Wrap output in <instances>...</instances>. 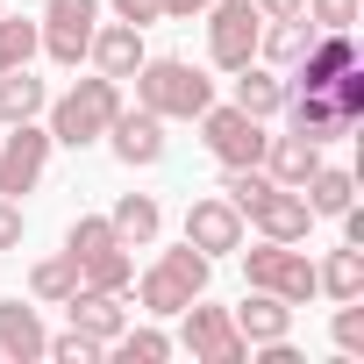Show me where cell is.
<instances>
[{
  "label": "cell",
  "mask_w": 364,
  "mask_h": 364,
  "mask_svg": "<svg viewBox=\"0 0 364 364\" xmlns=\"http://www.w3.org/2000/svg\"><path fill=\"white\" fill-rule=\"evenodd\" d=\"M193 122H200V136H208V150H215V164H222V171H229V164H257V157H264V122H257V114H243L236 100H229V107H222V100H208Z\"/></svg>",
  "instance_id": "cell-6"
},
{
  "label": "cell",
  "mask_w": 364,
  "mask_h": 364,
  "mask_svg": "<svg viewBox=\"0 0 364 364\" xmlns=\"http://www.w3.org/2000/svg\"><path fill=\"white\" fill-rule=\"evenodd\" d=\"M65 314H72V328H79V336H93L100 350L129 328V300H122V293H100V286H79V293L65 300Z\"/></svg>",
  "instance_id": "cell-13"
},
{
  "label": "cell",
  "mask_w": 364,
  "mask_h": 364,
  "mask_svg": "<svg viewBox=\"0 0 364 364\" xmlns=\"http://www.w3.org/2000/svg\"><path fill=\"white\" fill-rule=\"evenodd\" d=\"M236 79V107L243 114H257V122H272L279 107H286V72H272L264 58H250L243 72H229Z\"/></svg>",
  "instance_id": "cell-16"
},
{
  "label": "cell",
  "mask_w": 364,
  "mask_h": 364,
  "mask_svg": "<svg viewBox=\"0 0 364 364\" xmlns=\"http://www.w3.org/2000/svg\"><path fill=\"white\" fill-rule=\"evenodd\" d=\"M328 336H336V350H343V357H357V350H364V307H357V300H336Z\"/></svg>",
  "instance_id": "cell-30"
},
{
  "label": "cell",
  "mask_w": 364,
  "mask_h": 364,
  "mask_svg": "<svg viewBox=\"0 0 364 364\" xmlns=\"http://www.w3.org/2000/svg\"><path fill=\"white\" fill-rule=\"evenodd\" d=\"M43 79L29 72V65H15V72H0V122H36L43 114Z\"/></svg>",
  "instance_id": "cell-21"
},
{
  "label": "cell",
  "mask_w": 364,
  "mask_h": 364,
  "mask_svg": "<svg viewBox=\"0 0 364 364\" xmlns=\"http://www.w3.org/2000/svg\"><path fill=\"white\" fill-rule=\"evenodd\" d=\"M107 150H114L129 171L164 164V114H150V107H129V100H122V114L107 122Z\"/></svg>",
  "instance_id": "cell-8"
},
{
  "label": "cell",
  "mask_w": 364,
  "mask_h": 364,
  "mask_svg": "<svg viewBox=\"0 0 364 364\" xmlns=\"http://www.w3.org/2000/svg\"><path fill=\"white\" fill-rule=\"evenodd\" d=\"M143 58H150V50H143V29H136V22H100V29H93V43H86V65H93V72H107V79H122V86L136 79V65H143Z\"/></svg>",
  "instance_id": "cell-12"
},
{
  "label": "cell",
  "mask_w": 364,
  "mask_h": 364,
  "mask_svg": "<svg viewBox=\"0 0 364 364\" xmlns=\"http://www.w3.org/2000/svg\"><path fill=\"white\" fill-rule=\"evenodd\" d=\"M286 129L293 136H307V143H336V136H350L357 122H343L336 114V100H328V86H286Z\"/></svg>",
  "instance_id": "cell-11"
},
{
  "label": "cell",
  "mask_w": 364,
  "mask_h": 364,
  "mask_svg": "<svg viewBox=\"0 0 364 364\" xmlns=\"http://www.w3.org/2000/svg\"><path fill=\"white\" fill-rule=\"evenodd\" d=\"M114 22H136V29H150V22H164V0H114Z\"/></svg>",
  "instance_id": "cell-34"
},
{
  "label": "cell",
  "mask_w": 364,
  "mask_h": 364,
  "mask_svg": "<svg viewBox=\"0 0 364 364\" xmlns=\"http://www.w3.org/2000/svg\"><path fill=\"white\" fill-rule=\"evenodd\" d=\"M107 243H122V236H114V222H107V215H79V222H72V229H65V250H72V257H79V264H86V257H93V250H107Z\"/></svg>",
  "instance_id": "cell-29"
},
{
  "label": "cell",
  "mask_w": 364,
  "mask_h": 364,
  "mask_svg": "<svg viewBox=\"0 0 364 364\" xmlns=\"http://www.w3.org/2000/svg\"><path fill=\"white\" fill-rule=\"evenodd\" d=\"M157 264H164V272H171L178 286H186V293H208V279H215V257H208V250H193V243H178V250H164Z\"/></svg>",
  "instance_id": "cell-28"
},
{
  "label": "cell",
  "mask_w": 364,
  "mask_h": 364,
  "mask_svg": "<svg viewBox=\"0 0 364 364\" xmlns=\"http://www.w3.org/2000/svg\"><path fill=\"white\" fill-rule=\"evenodd\" d=\"M43 50V29L36 22H22V15H8L0 8V72H15V65H29Z\"/></svg>",
  "instance_id": "cell-25"
},
{
  "label": "cell",
  "mask_w": 364,
  "mask_h": 364,
  "mask_svg": "<svg viewBox=\"0 0 364 364\" xmlns=\"http://www.w3.org/2000/svg\"><path fill=\"white\" fill-rule=\"evenodd\" d=\"M171 321H178V350H193L200 364H250V343L236 336L229 307H208V293H193Z\"/></svg>",
  "instance_id": "cell-3"
},
{
  "label": "cell",
  "mask_w": 364,
  "mask_h": 364,
  "mask_svg": "<svg viewBox=\"0 0 364 364\" xmlns=\"http://www.w3.org/2000/svg\"><path fill=\"white\" fill-rule=\"evenodd\" d=\"M22 200H8V193H0V250H22Z\"/></svg>",
  "instance_id": "cell-33"
},
{
  "label": "cell",
  "mask_w": 364,
  "mask_h": 364,
  "mask_svg": "<svg viewBox=\"0 0 364 364\" xmlns=\"http://www.w3.org/2000/svg\"><path fill=\"white\" fill-rule=\"evenodd\" d=\"M43 357H58V364H93V357H107L93 336H79V328H65V336H50L43 343Z\"/></svg>",
  "instance_id": "cell-31"
},
{
  "label": "cell",
  "mask_w": 364,
  "mask_h": 364,
  "mask_svg": "<svg viewBox=\"0 0 364 364\" xmlns=\"http://www.w3.org/2000/svg\"><path fill=\"white\" fill-rule=\"evenodd\" d=\"M243 222H257V236H272V243H307V229H314V208L300 200V186H272L250 200V215Z\"/></svg>",
  "instance_id": "cell-9"
},
{
  "label": "cell",
  "mask_w": 364,
  "mask_h": 364,
  "mask_svg": "<svg viewBox=\"0 0 364 364\" xmlns=\"http://www.w3.org/2000/svg\"><path fill=\"white\" fill-rule=\"evenodd\" d=\"M43 58L50 65H65V72H79L86 65V43H93V29H100V0H43Z\"/></svg>",
  "instance_id": "cell-4"
},
{
  "label": "cell",
  "mask_w": 364,
  "mask_h": 364,
  "mask_svg": "<svg viewBox=\"0 0 364 364\" xmlns=\"http://www.w3.org/2000/svg\"><path fill=\"white\" fill-rule=\"evenodd\" d=\"M50 150H58V143H50L43 122H8V136H0V193H8V200L36 193V178H43Z\"/></svg>",
  "instance_id": "cell-7"
},
{
  "label": "cell",
  "mask_w": 364,
  "mask_h": 364,
  "mask_svg": "<svg viewBox=\"0 0 364 364\" xmlns=\"http://www.w3.org/2000/svg\"><path fill=\"white\" fill-rule=\"evenodd\" d=\"M29 293H36L43 307H65V300L79 293V257H72V250H58V257H36V264H29Z\"/></svg>",
  "instance_id": "cell-19"
},
{
  "label": "cell",
  "mask_w": 364,
  "mask_h": 364,
  "mask_svg": "<svg viewBox=\"0 0 364 364\" xmlns=\"http://www.w3.org/2000/svg\"><path fill=\"white\" fill-rule=\"evenodd\" d=\"M243 215L229 208V193H200L193 208H186V243L193 250H208V257H229V250H243Z\"/></svg>",
  "instance_id": "cell-10"
},
{
  "label": "cell",
  "mask_w": 364,
  "mask_h": 364,
  "mask_svg": "<svg viewBox=\"0 0 364 364\" xmlns=\"http://www.w3.org/2000/svg\"><path fill=\"white\" fill-rule=\"evenodd\" d=\"M272 178H279V186H307V171L321 164V143H307V136H264V157H257Z\"/></svg>",
  "instance_id": "cell-17"
},
{
  "label": "cell",
  "mask_w": 364,
  "mask_h": 364,
  "mask_svg": "<svg viewBox=\"0 0 364 364\" xmlns=\"http://www.w3.org/2000/svg\"><path fill=\"white\" fill-rule=\"evenodd\" d=\"M257 29H264V15L250 0H215L208 8V65L215 72H243L257 58Z\"/></svg>",
  "instance_id": "cell-5"
},
{
  "label": "cell",
  "mask_w": 364,
  "mask_h": 364,
  "mask_svg": "<svg viewBox=\"0 0 364 364\" xmlns=\"http://www.w3.org/2000/svg\"><path fill=\"white\" fill-rule=\"evenodd\" d=\"M107 350H114V357H129V364H164V357H171L178 343H171L164 328H122V336H114Z\"/></svg>",
  "instance_id": "cell-27"
},
{
  "label": "cell",
  "mask_w": 364,
  "mask_h": 364,
  "mask_svg": "<svg viewBox=\"0 0 364 364\" xmlns=\"http://www.w3.org/2000/svg\"><path fill=\"white\" fill-rule=\"evenodd\" d=\"M314 29H357V0H307L300 8Z\"/></svg>",
  "instance_id": "cell-32"
},
{
  "label": "cell",
  "mask_w": 364,
  "mask_h": 364,
  "mask_svg": "<svg viewBox=\"0 0 364 364\" xmlns=\"http://www.w3.org/2000/svg\"><path fill=\"white\" fill-rule=\"evenodd\" d=\"M286 250H293V243H272V236H264V243H250V250H243V279H250L257 293H279V272H286Z\"/></svg>",
  "instance_id": "cell-26"
},
{
  "label": "cell",
  "mask_w": 364,
  "mask_h": 364,
  "mask_svg": "<svg viewBox=\"0 0 364 364\" xmlns=\"http://www.w3.org/2000/svg\"><path fill=\"white\" fill-rule=\"evenodd\" d=\"M314 293H328V300H364V250H357V243L328 250V257L314 264Z\"/></svg>",
  "instance_id": "cell-18"
},
{
  "label": "cell",
  "mask_w": 364,
  "mask_h": 364,
  "mask_svg": "<svg viewBox=\"0 0 364 364\" xmlns=\"http://www.w3.org/2000/svg\"><path fill=\"white\" fill-rule=\"evenodd\" d=\"M300 200L314 208V222H321V215H343V208L357 200V178L336 171V164H314V171H307V186H300Z\"/></svg>",
  "instance_id": "cell-20"
},
{
  "label": "cell",
  "mask_w": 364,
  "mask_h": 364,
  "mask_svg": "<svg viewBox=\"0 0 364 364\" xmlns=\"http://www.w3.org/2000/svg\"><path fill=\"white\" fill-rule=\"evenodd\" d=\"M43 343H50V328L36 321V307L0 300V357H8V364H36V357H43Z\"/></svg>",
  "instance_id": "cell-15"
},
{
  "label": "cell",
  "mask_w": 364,
  "mask_h": 364,
  "mask_svg": "<svg viewBox=\"0 0 364 364\" xmlns=\"http://www.w3.org/2000/svg\"><path fill=\"white\" fill-rule=\"evenodd\" d=\"M107 222H114V236H122L129 250H136V243H157V229H164V215H157V200H150V193H122Z\"/></svg>",
  "instance_id": "cell-23"
},
{
  "label": "cell",
  "mask_w": 364,
  "mask_h": 364,
  "mask_svg": "<svg viewBox=\"0 0 364 364\" xmlns=\"http://www.w3.org/2000/svg\"><path fill=\"white\" fill-rule=\"evenodd\" d=\"M215 0H164V22H193V15H208Z\"/></svg>",
  "instance_id": "cell-35"
},
{
  "label": "cell",
  "mask_w": 364,
  "mask_h": 364,
  "mask_svg": "<svg viewBox=\"0 0 364 364\" xmlns=\"http://www.w3.org/2000/svg\"><path fill=\"white\" fill-rule=\"evenodd\" d=\"M43 129H50V143H65V150H86V143H100L107 136V122L122 114V79H107V72H93V79H79L72 93H58V100H43Z\"/></svg>",
  "instance_id": "cell-1"
},
{
  "label": "cell",
  "mask_w": 364,
  "mask_h": 364,
  "mask_svg": "<svg viewBox=\"0 0 364 364\" xmlns=\"http://www.w3.org/2000/svg\"><path fill=\"white\" fill-rule=\"evenodd\" d=\"M229 321H236V336H243L250 350H264V343H286V336H293V307H286L279 293H257V286H250V300H243V307H229Z\"/></svg>",
  "instance_id": "cell-14"
},
{
  "label": "cell",
  "mask_w": 364,
  "mask_h": 364,
  "mask_svg": "<svg viewBox=\"0 0 364 364\" xmlns=\"http://www.w3.org/2000/svg\"><path fill=\"white\" fill-rule=\"evenodd\" d=\"M129 279H136L129 243H107V250H93V257L79 264V286H100V293H129Z\"/></svg>",
  "instance_id": "cell-24"
},
{
  "label": "cell",
  "mask_w": 364,
  "mask_h": 364,
  "mask_svg": "<svg viewBox=\"0 0 364 364\" xmlns=\"http://www.w3.org/2000/svg\"><path fill=\"white\" fill-rule=\"evenodd\" d=\"M208 100H215V79L186 58H143L136 65V107H150L164 122H193Z\"/></svg>",
  "instance_id": "cell-2"
},
{
  "label": "cell",
  "mask_w": 364,
  "mask_h": 364,
  "mask_svg": "<svg viewBox=\"0 0 364 364\" xmlns=\"http://www.w3.org/2000/svg\"><path fill=\"white\" fill-rule=\"evenodd\" d=\"M129 293H136V307H143V314H157V321H171L178 307H186V300H193L186 286H178V279L164 272V264H150L143 279H129Z\"/></svg>",
  "instance_id": "cell-22"
}]
</instances>
